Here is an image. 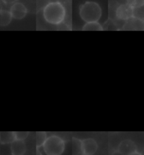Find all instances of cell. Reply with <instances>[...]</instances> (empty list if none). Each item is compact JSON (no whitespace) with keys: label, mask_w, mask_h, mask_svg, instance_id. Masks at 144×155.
Instances as JSON below:
<instances>
[{"label":"cell","mask_w":144,"mask_h":155,"mask_svg":"<svg viewBox=\"0 0 144 155\" xmlns=\"http://www.w3.org/2000/svg\"><path fill=\"white\" fill-rule=\"evenodd\" d=\"M65 16V9L59 2H52L44 9V17L46 22L52 24H59Z\"/></svg>","instance_id":"obj_1"},{"label":"cell","mask_w":144,"mask_h":155,"mask_svg":"<svg viewBox=\"0 0 144 155\" xmlns=\"http://www.w3.org/2000/svg\"><path fill=\"white\" fill-rule=\"evenodd\" d=\"M101 6L94 2H88L81 6L79 14L83 21L86 23L97 22L101 16Z\"/></svg>","instance_id":"obj_2"},{"label":"cell","mask_w":144,"mask_h":155,"mask_svg":"<svg viewBox=\"0 0 144 155\" xmlns=\"http://www.w3.org/2000/svg\"><path fill=\"white\" fill-rule=\"evenodd\" d=\"M65 141L61 137L52 135L47 137L42 145L46 155H61L65 150Z\"/></svg>","instance_id":"obj_3"},{"label":"cell","mask_w":144,"mask_h":155,"mask_svg":"<svg viewBox=\"0 0 144 155\" xmlns=\"http://www.w3.org/2000/svg\"><path fill=\"white\" fill-rule=\"evenodd\" d=\"M117 151L122 155H129L137 151V147L134 141L127 139L122 140L119 144Z\"/></svg>","instance_id":"obj_4"},{"label":"cell","mask_w":144,"mask_h":155,"mask_svg":"<svg viewBox=\"0 0 144 155\" xmlns=\"http://www.w3.org/2000/svg\"><path fill=\"white\" fill-rule=\"evenodd\" d=\"M134 10L128 4H122L117 9V17L121 20H129L134 16Z\"/></svg>","instance_id":"obj_5"},{"label":"cell","mask_w":144,"mask_h":155,"mask_svg":"<svg viewBox=\"0 0 144 155\" xmlns=\"http://www.w3.org/2000/svg\"><path fill=\"white\" fill-rule=\"evenodd\" d=\"M84 154L93 155L98 149V144L94 138H89L82 140Z\"/></svg>","instance_id":"obj_6"},{"label":"cell","mask_w":144,"mask_h":155,"mask_svg":"<svg viewBox=\"0 0 144 155\" xmlns=\"http://www.w3.org/2000/svg\"><path fill=\"white\" fill-rule=\"evenodd\" d=\"M12 18L15 19H22L27 14V8L23 4L15 3L12 6L10 11Z\"/></svg>","instance_id":"obj_7"},{"label":"cell","mask_w":144,"mask_h":155,"mask_svg":"<svg viewBox=\"0 0 144 155\" xmlns=\"http://www.w3.org/2000/svg\"><path fill=\"white\" fill-rule=\"evenodd\" d=\"M12 155H24L26 152V145L24 140H15L11 143Z\"/></svg>","instance_id":"obj_8"},{"label":"cell","mask_w":144,"mask_h":155,"mask_svg":"<svg viewBox=\"0 0 144 155\" xmlns=\"http://www.w3.org/2000/svg\"><path fill=\"white\" fill-rule=\"evenodd\" d=\"M12 20V15L10 12L6 10H1L0 12V25L2 27L7 26Z\"/></svg>","instance_id":"obj_9"},{"label":"cell","mask_w":144,"mask_h":155,"mask_svg":"<svg viewBox=\"0 0 144 155\" xmlns=\"http://www.w3.org/2000/svg\"><path fill=\"white\" fill-rule=\"evenodd\" d=\"M83 148L82 140L79 138H72V155H83Z\"/></svg>","instance_id":"obj_10"},{"label":"cell","mask_w":144,"mask_h":155,"mask_svg":"<svg viewBox=\"0 0 144 155\" xmlns=\"http://www.w3.org/2000/svg\"><path fill=\"white\" fill-rule=\"evenodd\" d=\"M15 140L14 132H0V142L2 144H11Z\"/></svg>","instance_id":"obj_11"},{"label":"cell","mask_w":144,"mask_h":155,"mask_svg":"<svg viewBox=\"0 0 144 155\" xmlns=\"http://www.w3.org/2000/svg\"><path fill=\"white\" fill-rule=\"evenodd\" d=\"M103 29L102 26L98 22H91V23H86V25L84 26L83 30L85 31H102Z\"/></svg>","instance_id":"obj_12"},{"label":"cell","mask_w":144,"mask_h":155,"mask_svg":"<svg viewBox=\"0 0 144 155\" xmlns=\"http://www.w3.org/2000/svg\"><path fill=\"white\" fill-rule=\"evenodd\" d=\"M47 138V134L44 131H39L36 134V146L37 148L42 147L44 142Z\"/></svg>","instance_id":"obj_13"},{"label":"cell","mask_w":144,"mask_h":155,"mask_svg":"<svg viewBox=\"0 0 144 155\" xmlns=\"http://www.w3.org/2000/svg\"><path fill=\"white\" fill-rule=\"evenodd\" d=\"M14 133V136L15 140H25L29 136L28 131H15Z\"/></svg>","instance_id":"obj_14"},{"label":"cell","mask_w":144,"mask_h":155,"mask_svg":"<svg viewBox=\"0 0 144 155\" xmlns=\"http://www.w3.org/2000/svg\"><path fill=\"white\" fill-rule=\"evenodd\" d=\"M127 4L134 8L141 7L143 5V0H127Z\"/></svg>","instance_id":"obj_15"},{"label":"cell","mask_w":144,"mask_h":155,"mask_svg":"<svg viewBox=\"0 0 144 155\" xmlns=\"http://www.w3.org/2000/svg\"><path fill=\"white\" fill-rule=\"evenodd\" d=\"M15 1H16V0H3V2L6 4H12L14 3Z\"/></svg>","instance_id":"obj_16"},{"label":"cell","mask_w":144,"mask_h":155,"mask_svg":"<svg viewBox=\"0 0 144 155\" xmlns=\"http://www.w3.org/2000/svg\"><path fill=\"white\" fill-rule=\"evenodd\" d=\"M129 155H143V154H141V153H140V152L136 151V152H133V153H131V154H129Z\"/></svg>","instance_id":"obj_17"},{"label":"cell","mask_w":144,"mask_h":155,"mask_svg":"<svg viewBox=\"0 0 144 155\" xmlns=\"http://www.w3.org/2000/svg\"><path fill=\"white\" fill-rule=\"evenodd\" d=\"M36 155H42V152L39 151V148H37V152H36Z\"/></svg>","instance_id":"obj_18"},{"label":"cell","mask_w":144,"mask_h":155,"mask_svg":"<svg viewBox=\"0 0 144 155\" xmlns=\"http://www.w3.org/2000/svg\"><path fill=\"white\" fill-rule=\"evenodd\" d=\"M1 8H2V5H1V1H0V12H1Z\"/></svg>","instance_id":"obj_19"},{"label":"cell","mask_w":144,"mask_h":155,"mask_svg":"<svg viewBox=\"0 0 144 155\" xmlns=\"http://www.w3.org/2000/svg\"><path fill=\"white\" fill-rule=\"evenodd\" d=\"M83 155H86V154H83Z\"/></svg>","instance_id":"obj_20"}]
</instances>
